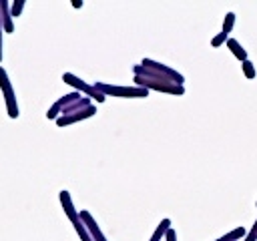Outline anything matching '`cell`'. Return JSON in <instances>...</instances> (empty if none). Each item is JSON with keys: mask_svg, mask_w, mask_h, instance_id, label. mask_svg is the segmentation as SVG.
<instances>
[{"mask_svg": "<svg viewBox=\"0 0 257 241\" xmlns=\"http://www.w3.org/2000/svg\"><path fill=\"white\" fill-rule=\"evenodd\" d=\"M96 90H100L104 96H122V98H145L149 96V90L143 86H112V84H94Z\"/></svg>", "mask_w": 257, "mask_h": 241, "instance_id": "6da1fadb", "label": "cell"}, {"mask_svg": "<svg viewBox=\"0 0 257 241\" xmlns=\"http://www.w3.org/2000/svg\"><path fill=\"white\" fill-rule=\"evenodd\" d=\"M62 80H64L66 84H70V86H74V88H78V90H82V92L90 94V96H92L94 100H98V102H102V100H104V94H102L100 90H96V86L86 84L84 80H80L78 76H74V74H70V72H64V74H62Z\"/></svg>", "mask_w": 257, "mask_h": 241, "instance_id": "7a4b0ae2", "label": "cell"}, {"mask_svg": "<svg viewBox=\"0 0 257 241\" xmlns=\"http://www.w3.org/2000/svg\"><path fill=\"white\" fill-rule=\"evenodd\" d=\"M143 66H147V68L155 70V72H157V74H161V76L171 78V80H173V82H177V84H183V76H181L179 72H175L173 68H169V66L161 64V62H155V60H151V58H145V60H143Z\"/></svg>", "mask_w": 257, "mask_h": 241, "instance_id": "3957f363", "label": "cell"}, {"mask_svg": "<svg viewBox=\"0 0 257 241\" xmlns=\"http://www.w3.org/2000/svg\"><path fill=\"white\" fill-rule=\"evenodd\" d=\"M0 86L4 88V94H6V102H8V114L14 118V116H18V106H16V102H14V96H12V88H10V84H8V80H6V74H4V70L0 68Z\"/></svg>", "mask_w": 257, "mask_h": 241, "instance_id": "277c9868", "label": "cell"}, {"mask_svg": "<svg viewBox=\"0 0 257 241\" xmlns=\"http://www.w3.org/2000/svg\"><path fill=\"white\" fill-rule=\"evenodd\" d=\"M94 112H96V108H94V106H88V108H82V110H78V112H72V114H64V116H60V118H56V123H58L60 127H64V125H70V123H76V120L88 118V116H92Z\"/></svg>", "mask_w": 257, "mask_h": 241, "instance_id": "5b68a950", "label": "cell"}, {"mask_svg": "<svg viewBox=\"0 0 257 241\" xmlns=\"http://www.w3.org/2000/svg\"><path fill=\"white\" fill-rule=\"evenodd\" d=\"M80 219H82V223L86 225V229H88V233H90L92 241H106V237L102 235V231L98 229V225L94 223V219L90 217V213H88V211H82V213H80Z\"/></svg>", "mask_w": 257, "mask_h": 241, "instance_id": "8992f818", "label": "cell"}, {"mask_svg": "<svg viewBox=\"0 0 257 241\" xmlns=\"http://www.w3.org/2000/svg\"><path fill=\"white\" fill-rule=\"evenodd\" d=\"M227 48L231 50V54H235V58L237 60H241V62H245L249 56H247V50L239 44V40H235V38H231L229 36V40H227Z\"/></svg>", "mask_w": 257, "mask_h": 241, "instance_id": "52a82bcc", "label": "cell"}, {"mask_svg": "<svg viewBox=\"0 0 257 241\" xmlns=\"http://www.w3.org/2000/svg\"><path fill=\"white\" fill-rule=\"evenodd\" d=\"M245 235H247V229H245V227H235L233 231L225 233L223 237H219V239H215V241H241Z\"/></svg>", "mask_w": 257, "mask_h": 241, "instance_id": "ba28073f", "label": "cell"}, {"mask_svg": "<svg viewBox=\"0 0 257 241\" xmlns=\"http://www.w3.org/2000/svg\"><path fill=\"white\" fill-rule=\"evenodd\" d=\"M169 229H171V219H163V221L159 223V227L155 229V233L151 235V239H149V241H161Z\"/></svg>", "mask_w": 257, "mask_h": 241, "instance_id": "9c48e42d", "label": "cell"}, {"mask_svg": "<svg viewBox=\"0 0 257 241\" xmlns=\"http://www.w3.org/2000/svg\"><path fill=\"white\" fill-rule=\"evenodd\" d=\"M233 26H235V12H227L225 14V20H223V30L221 32L229 34L233 30Z\"/></svg>", "mask_w": 257, "mask_h": 241, "instance_id": "30bf717a", "label": "cell"}, {"mask_svg": "<svg viewBox=\"0 0 257 241\" xmlns=\"http://www.w3.org/2000/svg\"><path fill=\"white\" fill-rule=\"evenodd\" d=\"M241 66H243V74H245V78L253 80V78H255V66H253V62L247 58L245 62H241Z\"/></svg>", "mask_w": 257, "mask_h": 241, "instance_id": "8fae6325", "label": "cell"}, {"mask_svg": "<svg viewBox=\"0 0 257 241\" xmlns=\"http://www.w3.org/2000/svg\"><path fill=\"white\" fill-rule=\"evenodd\" d=\"M227 40H229V34H225V32H219L217 36H213V40H211V46H213V48H219L221 44H227Z\"/></svg>", "mask_w": 257, "mask_h": 241, "instance_id": "7c38bea8", "label": "cell"}, {"mask_svg": "<svg viewBox=\"0 0 257 241\" xmlns=\"http://www.w3.org/2000/svg\"><path fill=\"white\" fill-rule=\"evenodd\" d=\"M243 241H257V219H255V223L251 225V229L247 231V235L243 237Z\"/></svg>", "mask_w": 257, "mask_h": 241, "instance_id": "4fadbf2b", "label": "cell"}, {"mask_svg": "<svg viewBox=\"0 0 257 241\" xmlns=\"http://www.w3.org/2000/svg\"><path fill=\"white\" fill-rule=\"evenodd\" d=\"M60 110H62V106H60V102H54V104L50 106V110L46 112V116H48V118H56Z\"/></svg>", "mask_w": 257, "mask_h": 241, "instance_id": "5bb4252c", "label": "cell"}, {"mask_svg": "<svg viewBox=\"0 0 257 241\" xmlns=\"http://www.w3.org/2000/svg\"><path fill=\"white\" fill-rule=\"evenodd\" d=\"M22 6H24V2H22V0L14 2V6H12V16H18V14H20V10H22Z\"/></svg>", "mask_w": 257, "mask_h": 241, "instance_id": "9a60e30c", "label": "cell"}, {"mask_svg": "<svg viewBox=\"0 0 257 241\" xmlns=\"http://www.w3.org/2000/svg\"><path fill=\"white\" fill-rule=\"evenodd\" d=\"M165 241H177V233H175V229H173V227L165 233Z\"/></svg>", "mask_w": 257, "mask_h": 241, "instance_id": "2e32d148", "label": "cell"}]
</instances>
